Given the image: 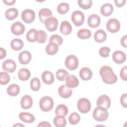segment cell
Instances as JSON below:
<instances>
[{"instance_id": "cell-1", "label": "cell", "mask_w": 127, "mask_h": 127, "mask_svg": "<svg viewBox=\"0 0 127 127\" xmlns=\"http://www.w3.org/2000/svg\"><path fill=\"white\" fill-rule=\"evenodd\" d=\"M100 74L103 81L106 84H114L118 80L117 76L114 73L112 68L107 65L103 66L100 68Z\"/></svg>"}, {"instance_id": "cell-2", "label": "cell", "mask_w": 127, "mask_h": 127, "mask_svg": "<svg viewBox=\"0 0 127 127\" xmlns=\"http://www.w3.org/2000/svg\"><path fill=\"white\" fill-rule=\"evenodd\" d=\"M109 113L106 109L97 106L93 112V117L97 121H105L108 118Z\"/></svg>"}, {"instance_id": "cell-3", "label": "cell", "mask_w": 127, "mask_h": 127, "mask_svg": "<svg viewBox=\"0 0 127 127\" xmlns=\"http://www.w3.org/2000/svg\"><path fill=\"white\" fill-rule=\"evenodd\" d=\"M54 101L49 96H44L39 101V106L41 110L44 112H49L51 110L54 106Z\"/></svg>"}, {"instance_id": "cell-4", "label": "cell", "mask_w": 127, "mask_h": 127, "mask_svg": "<svg viewBox=\"0 0 127 127\" xmlns=\"http://www.w3.org/2000/svg\"><path fill=\"white\" fill-rule=\"evenodd\" d=\"M78 110L81 113L85 114L88 113L91 109V103L88 99L85 98L80 99L77 102Z\"/></svg>"}, {"instance_id": "cell-5", "label": "cell", "mask_w": 127, "mask_h": 127, "mask_svg": "<svg viewBox=\"0 0 127 127\" xmlns=\"http://www.w3.org/2000/svg\"><path fill=\"white\" fill-rule=\"evenodd\" d=\"M78 60L77 57L73 55L68 56L65 60V65L69 70H75L78 65Z\"/></svg>"}, {"instance_id": "cell-6", "label": "cell", "mask_w": 127, "mask_h": 127, "mask_svg": "<svg viewBox=\"0 0 127 127\" xmlns=\"http://www.w3.org/2000/svg\"><path fill=\"white\" fill-rule=\"evenodd\" d=\"M71 20L74 25L80 26L83 24L84 21V15L82 12L79 10H75L71 15Z\"/></svg>"}, {"instance_id": "cell-7", "label": "cell", "mask_w": 127, "mask_h": 127, "mask_svg": "<svg viewBox=\"0 0 127 127\" xmlns=\"http://www.w3.org/2000/svg\"><path fill=\"white\" fill-rule=\"evenodd\" d=\"M106 27L109 32L116 33L120 29V23L117 19L111 18L107 22Z\"/></svg>"}, {"instance_id": "cell-8", "label": "cell", "mask_w": 127, "mask_h": 127, "mask_svg": "<svg viewBox=\"0 0 127 127\" xmlns=\"http://www.w3.org/2000/svg\"><path fill=\"white\" fill-rule=\"evenodd\" d=\"M21 17L25 22L27 23H31L35 20V12L30 9H25L21 13Z\"/></svg>"}, {"instance_id": "cell-9", "label": "cell", "mask_w": 127, "mask_h": 127, "mask_svg": "<svg viewBox=\"0 0 127 127\" xmlns=\"http://www.w3.org/2000/svg\"><path fill=\"white\" fill-rule=\"evenodd\" d=\"M44 23L46 29L50 32H53L57 29L58 21L56 17L52 16L48 18Z\"/></svg>"}, {"instance_id": "cell-10", "label": "cell", "mask_w": 127, "mask_h": 127, "mask_svg": "<svg viewBox=\"0 0 127 127\" xmlns=\"http://www.w3.org/2000/svg\"><path fill=\"white\" fill-rule=\"evenodd\" d=\"M111 105V99L106 95L100 96L97 100V106L108 109Z\"/></svg>"}, {"instance_id": "cell-11", "label": "cell", "mask_w": 127, "mask_h": 127, "mask_svg": "<svg viewBox=\"0 0 127 127\" xmlns=\"http://www.w3.org/2000/svg\"><path fill=\"white\" fill-rule=\"evenodd\" d=\"M11 31L14 35H20L24 32L25 27L21 22L16 21L12 24L11 26Z\"/></svg>"}, {"instance_id": "cell-12", "label": "cell", "mask_w": 127, "mask_h": 127, "mask_svg": "<svg viewBox=\"0 0 127 127\" xmlns=\"http://www.w3.org/2000/svg\"><path fill=\"white\" fill-rule=\"evenodd\" d=\"M2 66L4 70L11 73L15 70L16 64L12 60L7 59L3 62Z\"/></svg>"}, {"instance_id": "cell-13", "label": "cell", "mask_w": 127, "mask_h": 127, "mask_svg": "<svg viewBox=\"0 0 127 127\" xmlns=\"http://www.w3.org/2000/svg\"><path fill=\"white\" fill-rule=\"evenodd\" d=\"M112 59L114 62L117 64H122L126 60V55L125 53L121 51L114 52L112 55Z\"/></svg>"}, {"instance_id": "cell-14", "label": "cell", "mask_w": 127, "mask_h": 127, "mask_svg": "<svg viewBox=\"0 0 127 127\" xmlns=\"http://www.w3.org/2000/svg\"><path fill=\"white\" fill-rule=\"evenodd\" d=\"M72 91L66 85H62L58 89V93L60 96L64 98H68L70 97Z\"/></svg>"}, {"instance_id": "cell-15", "label": "cell", "mask_w": 127, "mask_h": 127, "mask_svg": "<svg viewBox=\"0 0 127 127\" xmlns=\"http://www.w3.org/2000/svg\"><path fill=\"white\" fill-rule=\"evenodd\" d=\"M101 19L99 16L97 14H93L90 15L87 20L88 25L91 28H96L99 26L100 24Z\"/></svg>"}, {"instance_id": "cell-16", "label": "cell", "mask_w": 127, "mask_h": 127, "mask_svg": "<svg viewBox=\"0 0 127 127\" xmlns=\"http://www.w3.org/2000/svg\"><path fill=\"white\" fill-rule=\"evenodd\" d=\"M19 62L22 64H26L30 63L31 60V54L27 51H24L19 54Z\"/></svg>"}, {"instance_id": "cell-17", "label": "cell", "mask_w": 127, "mask_h": 127, "mask_svg": "<svg viewBox=\"0 0 127 127\" xmlns=\"http://www.w3.org/2000/svg\"><path fill=\"white\" fill-rule=\"evenodd\" d=\"M20 104L22 109H30L33 105V99L32 97L29 95H24L21 99Z\"/></svg>"}, {"instance_id": "cell-18", "label": "cell", "mask_w": 127, "mask_h": 127, "mask_svg": "<svg viewBox=\"0 0 127 127\" xmlns=\"http://www.w3.org/2000/svg\"><path fill=\"white\" fill-rule=\"evenodd\" d=\"M52 13L50 9L46 8H44L40 9L39 11V18L40 20L45 23V21L49 18L52 17Z\"/></svg>"}, {"instance_id": "cell-19", "label": "cell", "mask_w": 127, "mask_h": 127, "mask_svg": "<svg viewBox=\"0 0 127 127\" xmlns=\"http://www.w3.org/2000/svg\"><path fill=\"white\" fill-rule=\"evenodd\" d=\"M43 81L46 84H51L54 82V76L53 73L50 71H44L41 75Z\"/></svg>"}, {"instance_id": "cell-20", "label": "cell", "mask_w": 127, "mask_h": 127, "mask_svg": "<svg viewBox=\"0 0 127 127\" xmlns=\"http://www.w3.org/2000/svg\"><path fill=\"white\" fill-rule=\"evenodd\" d=\"M65 80L66 85L69 88H75L79 84L78 79L74 75H68Z\"/></svg>"}, {"instance_id": "cell-21", "label": "cell", "mask_w": 127, "mask_h": 127, "mask_svg": "<svg viewBox=\"0 0 127 127\" xmlns=\"http://www.w3.org/2000/svg\"><path fill=\"white\" fill-rule=\"evenodd\" d=\"M27 40L30 42L38 41L39 39V32L36 29L32 28L30 29L26 36Z\"/></svg>"}, {"instance_id": "cell-22", "label": "cell", "mask_w": 127, "mask_h": 127, "mask_svg": "<svg viewBox=\"0 0 127 127\" xmlns=\"http://www.w3.org/2000/svg\"><path fill=\"white\" fill-rule=\"evenodd\" d=\"M79 74L80 78L83 80H88L90 79L92 76L91 70L87 67H84L81 68Z\"/></svg>"}, {"instance_id": "cell-23", "label": "cell", "mask_w": 127, "mask_h": 127, "mask_svg": "<svg viewBox=\"0 0 127 127\" xmlns=\"http://www.w3.org/2000/svg\"><path fill=\"white\" fill-rule=\"evenodd\" d=\"M72 31V26L70 23L67 21H63L62 22L60 26L61 32L64 35L69 34Z\"/></svg>"}, {"instance_id": "cell-24", "label": "cell", "mask_w": 127, "mask_h": 127, "mask_svg": "<svg viewBox=\"0 0 127 127\" xmlns=\"http://www.w3.org/2000/svg\"><path fill=\"white\" fill-rule=\"evenodd\" d=\"M94 40L98 43H102L107 39V34L103 29H99L97 30L94 36Z\"/></svg>"}, {"instance_id": "cell-25", "label": "cell", "mask_w": 127, "mask_h": 127, "mask_svg": "<svg viewBox=\"0 0 127 127\" xmlns=\"http://www.w3.org/2000/svg\"><path fill=\"white\" fill-rule=\"evenodd\" d=\"M19 119L23 122L26 123H32L35 121L34 116L27 112H21L19 114Z\"/></svg>"}, {"instance_id": "cell-26", "label": "cell", "mask_w": 127, "mask_h": 127, "mask_svg": "<svg viewBox=\"0 0 127 127\" xmlns=\"http://www.w3.org/2000/svg\"><path fill=\"white\" fill-rule=\"evenodd\" d=\"M114 8L113 5L110 3L104 4L100 8V11L102 14L104 16H109L113 12Z\"/></svg>"}, {"instance_id": "cell-27", "label": "cell", "mask_w": 127, "mask_h": 127, "mask_svg": "<svg viewBox=\"0 0 127 127\" xmlns=\"http://www.w3.org/2000/svg\"><path fill=\"white\" fill-rule=\"evenodd\" d=\"M18 78L22 81H26L31 76V73L29 69L26 68H21L18 72Z\"/></svg>"}, {"instance_id": "cell-28", "label": "cell", "mask_w": 127, "mask_h": 127, "mask_svg": "<svg viewBox=\"0 0 127 127\" xmlns=\"http://www.w3.org/2000/svg\"><path fill=\"white\" fill-rule=\"evenodd\" d=\"M18 14V11L15 8H9L5 12V17L9 20H13L17 17Z\"/></svg>"}, {"instance_id": "cell-29", "label": "cell", "mask_w": 127, "mask_h": 127, "mask_svg": "<svg viewBox=\"0 0 127 127\" xmlns=\"http://www.w3.org/2000/svg\"><path fill=\"white\" fill-rule=\"evenodd\" d=\"M6 91L9 96H16L19 93L20 87L17 84H12L7 87Z\"/></svg>"}, {"instance_id": "cell-30", "label": "cell", "mask_w": 127, "mask_h": 127, "mask_svg": "<svg viewBox=\"0 0 127 127\" xmlns=\"http://www.w3.org/2000/svg\"><path fill=\"white\" fill-rule=\"evenodd\" d=\"M68 108L64 104H60L56 108L55 114L57 116L65 117L68 114Z\"/></svg>"}, {"instance_id": "cell-31", "label": "cell", "mask_w": 127, "mask_h": 127, "mask_svg": "<svg viewBox=\"0 0 127 127\" xmlns=\"http://www.w3.org/2000/svg\"><path fill=\"white\" fill-rule=\"evenodd\" d=\"M24 44L23 41L18 38L14 39L11 41L10 43V47L11 49L14 51H19L22 49L23 47Z\"/></svg>"}, {"instance_id": "cell-32", "label": "cell", "mask_w": 127, "mask_h": 127, "mask_svg": "<svg viewBox=\"0 0 127 127\" xmlns=\"http://www.w3.org/2000/svg\"><path fill=\"white\" fill-rule=\"evenodd\" d=\"M59 45L57 44L50 42L49 44L47 45L46 48V52L47 54L49 55H54L56 54L59 50Z\"/></svg>"}, {"instance_id": "cell-33", "label": "cell", "mask_w": 127, "mask_h": 127, "mask_svg": "<svg viewBox=\"0 0 127 127\" xmlns=\"http://www.w3.org/2000/svg\"><path fill=\"white\" fill-rule=\"evenodd\" d=\"M54 125L57 127H64L66 125V120L64 117L57 116L53 120Z\"/></svg>"}, {"instance_id": "cell-34", "label": "cell", "mask_w": 127, "mask_h": 127, "mask_svg": "<svg viewBox=\"0 0 127 127\" xmlns=\"http://www.w3.org/2000/svg\"><path fill=\"white\" fill-rule=\"evenodd\" d=\"M77 36L81 39H87L90 38L91 36V32L87 29H81L78 31Z\"/></svg>"}, {"instance_id": "cell-35", "label": "cell", "mask_w": 127, "mask_h": 127, "mask_svg": "<svg viewBox=\"0 0 127 127\" xmlns=\"http://www.w3.org/2000/svg\"><path fill=\"white\" fill-rule=\"evenodd\" d=\"M31 89L34 91H37L39 90L41 83L39 79L37 77H34L31 79L30 83Z\"/></svg>"}, {"instance_id": "cell-36", "label": "cell", "mask_w": 127, "mask_h": 127, "mask_svg": "<svg viewBox=\"0 0 127 127\" xmlns=\"http://www.w3.org/2000/svg\"><path fill=\"white\" fill-rule=\"evenodd\" d=\"M80 117L79 115L76 112L71 113L68 117V121L70 124L76 125L80 121Z\"/></svg>"}, {"instance_id": "cell-37", "label": "cell", "mask_w": 127, "mask_h": 127, "mask_svg": "<svg viewBox=\"0 0 127 127\" xmlns=\"http://www.w3.org/2000/svg\"><path fill=\"white\" fill-rule=\"evenodd\" d=\"M68 75V72L65 69H58L56 72L57 78L60 81H64Z\"/></svg>"}, {"instance_id": "cell-38", "label": "cell", "mask_w": 127, "mask_h": 127, "mask_svg": "<svg viewBox=\"0 0 127 127\" xmlns=\"http://www.w3.org/2000/svg\"><path fill=\"white\" fill-rule=\"evenodd\" d=\"M69 8V6L68 4L65 2H63L58 5L57 7V11L60 14H64L68 12Z\"/></svg>"}, {"instance_id": "cell-39", "label": "cell", "mask_w": 127, "mask_h": 127, "mask_svg": "<svg viewBox=\"0 0 127 127\" xmlns=\"http://www.w3.org/2000/svg\"><path fill=\"white\" fill-rule=\"evenodd\" d=\"M10 80L9 75L6 72H1L0 73V83L1 85L7 84Z\"/></svg>"}, {"instance_id": "cell-40", "label": "cell", "mask_w": 127, "mask_h": 127, "mask_svg": "<svg viewBox=\"0 0 127 127\" xmlns=\"http://www.w3.org/2000/svg\"><path fill=\"white\" fill-rule=\"evenodd\" d=\"M92 4L91 0H78V4L80 7L84 9H87L90 8Z\"/></svg>"}, {"instance_id": "cell-41", "label": "cell", "mask_w": 127, "mask_h": 127, "mask_svg": "<svg viewBox=\"0 0 127 127\" xmlns=\"http://www.w3.org/2000/svg\"><path fill=\"white\" fill-rule=\"evenodd\" d=\"M63 39L62 37L57 34L53 35L49 39V43L52 42L57 44L58 45H61L63 43Z\"/></svg>"}, {"instance_id": "cell-42", "label": "cell", "mask_w": 127, "mask_h": 127, "mask_svg": "<svg viewBox=\"0 0 127 127\" xmlns=\"http://www.w3.org/2000/svg\"><path fill=\"white\" fill-rule=\"evenodd\" d=\"M38 32H39V39L37 42L39 43H45L47 39V33L42 30H39Z\"/></svg>"}, {"instance_id": "cell-43", "label": "cell", "mask_w": 127, "mask_h": 127, "mask_svg": "<svg viewBox=\"0 0 127 127\" xmlns=\"http://www.w3.org/2000/svg\"><path fill=\"white\" fill-rule=\"evenodd\" d=\"M110 52V49L109 48L107 47H104L101 48L99 50V55L103 58H106L109 57V53Z\"/></svg>"}, {"instance_id": "cell-44", "label": "cell", "mask_w": 127, "mask_h": 127, "mask_svg": "<svg viewBox=\"0 0 127 127\" xmlns=\"http://www.w3.org/2000/svg\"><path fill=\"white\" fill-rule=\"evenodd\" d=\"M127 66H125L124 67H123L120 72V77L121 78L125 80V81H127Z\"/></svg>"}, {"instance_id": "cell-45", "label": "cell", "mask_w": 127, "mask_h": 127, "mask_svg": "<svg viewBox=\"0 0 127 127\" xmlns=\"http://www.w3.org/2000/svg\"><path fill=\"white\" fill-rule=\"evenodd\" d=\"M120 102L121 105L125 108H127V94L125 93L123 94L120 98Z\"/></svg>"}, {"instance_id": "cell-46", "label": "cell", "mask_w": 127, "mask_h": 127, "mask_svg": "<svg viewBox=\"0 0 127 127\" xmlns=\"http://www.w3.org/2000/svg\"><path fill=\"white\" fill-rule=\"evenodd\" d=\"M115 4L118 7H121L123 6L126 2V0H115L114 1Z\"/></svg>"}, {"instance_id": "cell-47", "label": "cell", "mask_w": 127, "mask_h": 127, "mask_svg": "<svg viewBox=\"0 0 127 127\" xmlns=\"http://www.w3.org/2000/svg\"><path fill=\"white\" fill-rule=\"evenodd\" d=\"M127 35H125V36L122 37L121 39V44L125 48H127Z\"/></svg>"}, {"instance_id": "cell-48", "label": "cell", "mask_w": 127, "mask_h": 127, "mask_svg": "<svg viewBox=\"0 0 127 127\" xmlns=\"http://www.w3.org/2000/svg\"><path fill=\"white\" fill-rule=\"evenodd\" d=\"M37 127H51V125L48 122H42L38 124Z\"/></svg>"}, {"instance_id": "cell-49", "label": "cell", "mask_w": 127, "mask_h": 127, "mask_svg": "<svg viewBox=\"0 0 127 127\" xmlns=\"http://www.w3.org/2000/svg\"><path fill=\"white\" fill-rule=\"evenodd\" d=\"M6 56V51L2 48H0V59H2Z\"/></svg>"}, {"instance_id": "cell-50", "label": "cell", "mask_w": 127, "mask_h": 127, "mask_svg": "<svg viewBox=\"0 0 127 127\" xmlns=\"http://www.w3.org/2000/svg\"><path fill=\"white\" fill-rule=\"evenodd\" d=\"M3 2L6 4V5H13L15 2V0H3Z\"/></svg>"}, {"instance_id": "cell-51", "label": "cell", "mask_w": 127, "mask_h": 127, "mask_svg": "<svg viewBox=\"0 0 127 127\" xmlns=\"http://www.w3.org/2000/svg\"><path fill=\"white\" fill-rule=\"evenodd\" d=\"M23 126V127H24L23 125H19V124H17V125H14L13 126V127H14V126Z\"/></svg>"}]
</instances>
